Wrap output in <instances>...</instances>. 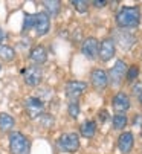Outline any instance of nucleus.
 I'll list each match as a JSON object with an SVG mask.
<instances>
[{"mask_svg":"<svg viewBox=\"0 0 142 154\" xmlns=\"http://www.w3.org/2000/svg\"><path fill=\"white\" fill-rule=\"evenodd\" d=\"M142 12L139 6H121L115 15V23L118 29L133 31L140 25Z\"/></svg>","mask_w":142,"mask_h":154,"instance_id":"nucleus-1","label":"nucleus"},{"mask_svg":"<svg viewBox=\"0 0 142 154\" xmlns=\"http://www.w3.org/2000/svg\"><path fill=\"white\" fill-rule=\"evenodd\" d=\"M9 151L11 154H29L31 151V140L26 134L20 131H11L8 136Z\"/></svg>","mask_w":142,"mask_h":154,"instance_id":"nucleus-2","label":"nucleus"},{"mask_svg":"<svg viewBox=\"0 0 142 154\" xmlns=\"http://www.w3.org/2000/svg\"><path fill=\"white\" fill-rule=\"evenodd\" d=\"M80 134L75 133V131H69V133H63L58 139H57V146L60 151L67 152V154H72L77 152L80 149Z\"/></svg>","mask_w":142,"mask_h":154,"instance_id":"nucleus-3","label":"nucleus"},{"mask_svg":"<svg viewBox=\"0 0 142 154\" xmlns=\"http://www.w3.org/2000/svg\"><path fill=\"white\" fill-rule=\"evenodd\" d=\"M127 69H128V66H127V63H125L124 60H116L115 64L110 67V70L107 72V76H109V85L119 87V85L125 81Z\"/></svg>","mask_w":142,"mask_h":154,"instance_id":"nucleus-4","label":"nucleus"},{"mask_svg":"<svg viewBox=\"0 0 142 154\" xmlns=\"http://www.w3.org/2000/svg\"><path fill=\"white\" fill-rule=\"evenodd\" d=\"M23 75V82L31 89L38 87L43 81V69L41 66H35V64H29L28 67H25V70H21Z\"/></svg>","mask_w":142,"mask_h":154,"instance_id":"nucleus-5","label":"nucleus"},{"mask_svg":"<svg viewBox=\"0 0 142 154\" xmlns=\"http://www.w3.org/2000/svg\"><path fill=\"white\" fill-rule=\"evenodd\" d=\"M112 38H113V41H115V45L119 48L121 51H124V52L130 51V49L136 45V35H134L131 31L116 29Z\"/></svg>","mask_w":142,"mask_h":154,"instance_id":"nucleus-6","label":"nucleus"},{"mask_svg":"<svg viewBox=\"0 0 142 154\" xmlns=\"http://www.w3.org/2000/svg\"><path fill=\"white\" fill-rule=\"evenodd\" d=\"M87 82L86 81H78V79H72V81H67L64 85V93L66 98L69 101H80V98L86 93L87 90Z\"/></svg>","mask_w":142,"mask_h":154,"instance_id":"nucleus-7","label":"nucleus"},{"mask_svg":"<svg viewBox=\"0 0 142 154\" xmlns=\"http://www.w3.org/2000/svg\"><path fill=\"white\" fill-rule=\"evenodd\" d=\"M23 107H25V112L31 119H38L44 113V102L37 96L26 98L25 102H23Z\"/></svg>","mask_w":142,"mask_h":154,"instance_id":"nucleus-8","label":"nucleus"},{"mask_svg":"<svg viewBox=\"0 0 142 154\" xmlns=\"http://www.w3.org/2000/svg\"><path fill=\"white\" fill-rule=\"evenodd\" d=\"M131 107V99L128 96V93L125 92H118L115 93V96L112 98V108L115 113H122V115H127V112Z\"/></svg>","mask_w":142,"mask_h":154,"instance_id":"nucleus-9","label":"nucleus"},{"mask_svg":"<svg viewBox=\"0 0 142 154\" xmlns=\"http://www.w3.org/2000/svg\"><path fill=\"white\" fill-rule=\"evenodd\" d=\"M98 51H99V40L96 37H87L81 43V54L89 61H95L98 58Z\"/></svg>","mask_w":142,"mask_h":154,"instance_id":"nucleus-10","label":"nucleus"},{"mask_svg":"<svg viewBox=\"0 0 142 154\" xmlns=\"http://www.w3.org/2000/svg\"><path fill=\"white\" fill-rule=\"evenodd\" d=\"M116 54V45L112 37H106L99 41V51H98V58L101 63H109Z\"/></svg>","mask_w":142,"mask_h":154,"instance_id":"nucleus-11","label":"nucleus"},{"mask_svg":"<svg viewBox=\"0 0 142 154\" xmlns=\"http://www.w3.org/2000/svg\"><path fill=\"white\" fill-rule=\"evenodd\" d=\"M90 85L96 92H104L109 87V76L104 69H93L90 72Z\"/></svg>","mask_w":142,"mask_h":154,"instance_id":"nucleus-12","label":"nucleus"},{"mask_svg":"<svg viewBox=\"0 0 142 154\" xmlns=\"http://www.w3.org/2000/svg\"><path fill=\"white\" fill-rule=\"evenodd\" d=\"M35 15V25H34V31L37 37H44L49 34L51 31V17L47 15L44 11H40Z\"/></svg>","mask_w":142,"mask_h":154,"instance_id":"nucleus-13","label":"nucleus"},{"mask_svg":"<svg viewBox=\"0 0 142 154\" xmlns=\"http://www.w3.org/2000/svg\"><path fill=\"white\" fill-rule=\"evenodd\" d=\"M118 149L121 154H128L133 148H134V134L131 131H122V133L118 136Z\"/></svg>","mask_w":142,"mask_h":154,"instance_id":"nucleus-14","label":"nucleus"},{"mask_svg":"<svg viewBox=\"0 0 142 154\" xmlns=\"http://www.w3.org/2000/svg\"><path fill=\"white\" fill-rule=\"evenodd\" d=\"M47 49L43 46V45H37V46H32L31 51H29V60H31V64H35V66H41L47 61Z\"/></svg>","mask_w":142,"mask_h":154,"instance_id":"nucleus-15","label":"nucleus"},{"mask_svg":"<svg viewBox=\"0 0 142 154\" xmlns=\"http://www.w3.org/2000/svg\"><path fill=\"white\" fill-rule=\"evenodd\" d=\"M96 130H98L96 122L92 121V119H87V121H84V122L80 125V134H81L84 139H92L95 134H96Z\"/></svg>","mask_w":142,"mask_h":154,"instance_id":"nucleus-16","label":"nucleus"},{"mask_svg":"<svg viewBox=\"0 0 142 154\" xmlns=\"http://www.w3.org/2000/svg\"><path fill=\"white\" fill-rule=\"evenodd\" d=\"M128 125V118L127 115H122V113H115L112 116V128L115 131H121L125 130V127Z\"/></svg>","mask_w":142,"mask_h":154,"instance_id":"nucleus-17","label":"nucleus"},{"mask_svg":"<svg viewBox=\"0 0 142 154\" xmlns=\"http://www.w3.org/2000/svg\"><path fill=\"white\" fill-rule=\"evenodd\" d=\"M15 57H17V52H15L14 48L0 43V61H3V63H12L15 60Z\"/></svg>","mask_w":142,"mask_h":154,"instance_id":"nucleus-18","label":"nucleus"},{"mask_svg":"<svg viewBox=\"0 0 142 154\" xmlns=\"http://www.w3.org/2000/svg\"><path fill=\"white\" fill-rule=\"evenodd\" d=\"M15 127V119L9 115L2 112L0 113V130L5 131V133H11V130Z\"/></svg>","mask_w":142,"mask_h":154,"instance_id":"nucleus-19","label":"nucleus"},{"mask_svg":"<svg viewBox=\"0 0 142 154\" xmlns=\"http://www.w3.org/2000/svg\"><path fill=\"white\" fill-rule=\"evenodd\" d=\"M43 6H44V12L49 15V17H57L61 11V2L58 0H47V2H43Z\"/></svg>","mask_w":142,"mask_h":154,"instance_id":"nucleus-20","label":"nucleus"},{"mask_svg":"<svg viewBox=\"0 0 142 154\" xmlns=\"http://www.w3.org/2000/svg\"><path fill=\"white\" fill-rule=\"evenodd\" d=\"M139 73H140V70H139V66L137 64H131V66H128V69H127V75H125V82L127 84H134L136 81H137V78H139Z\"/></svg>","mask_w":142,"mask_h":154,"instance_id":"nucleus-21","label":"nucleus"},{"mask_svg":"<svg viewBox=\"0 0 142 154\" xmlns=\"http://www.w3.org/2000/svg\"><path fill=\"white\" fill-rule=\"evenodd\" d=\"M80 112H81L80 102L78 101H69V104H67V115L72 119H77L80 116Z\"/></svg>","mask_w":142,"mask_h":154,"instance_id":"nucleus-22","label":"nucleus"},{"mask_svg":"<svg viewBox=\"0 0 142 154\" xmlns=\"http://www.w3.org/2000/svg\"><path fill=\"white\" fill-rule=\"evenodd\" d=\"M70 5H72V6L75 8V11L80 12V14L87 12L89 8H90V2H87V0H72V2H70Z\"/></svg>","mask_w":142,"mask_h":154,"instance_id":"nucleus-23","label":"nucleus"},{"mask_svg":"<svg viewBox=\"0 0 142 154\" xmlns=\"http://www.w3.org/2000/svg\"><path fill=\"white\" fill-rule=\"evenodd\" d=\"M34 25H35V15L32 14H25V20H23V28L21 31L23 32H28L31 29H34Z\"/></svg>","mask_w":142,"mask_h":154,"instance_id":"nucleus-24","label":"nucleus"},{"mask_svg":"<svg viewBox=\"0 0 142 154\" xmlns=\"http://www.w3.org/2000/svg\"><path fill=\"white\" fill-rule=\"evenodd\" d=\"M38 121H40V124H41L43 128H49V127L54 125V116L49 115V113H43V115L38 118Z\"/></svg>","mask_w":142,"mask_h":154,"instance_id":"nucleus-25","label":"nucleus"},{"mask_svg":"<svg viewBox=\"0 0 142 154\" xmlns=\"http://www.w3.org/2000/svg\"><path fill=\"white\" fill-rule=\"evenodd\" d=\"M131 93H133L136 98L142 93V82H140V81H136L134 84H131Z\"/></svg>","mask_w":142,"mask_h":154,"instance_id":"nucleus-26","label":"nucleus"},{"mask_svg":"<svg viewBox=\"0 0 142 154\" xmlns=\"http://www.w3.org/2000/svg\"><path fill=\"white\" fill-rule=\"evenodd\" d=\"M109 5V2H106V0H95V2H90V6L96 8V9H103Z\"/></svg>","mask_w":142,"mask_h":154,"instance_id":"nucleus-27","label":"nucleus"},{"mask_svg":"<svg viewBox=\"0 0 142 154\" xmlns=\"http://www.w3.org/2000/svg\"><path fill=\"white\" fill-rule=\"evenodd\" d=\"M98 118H99V122L104 124V122L107 121V118H109V113L106 112V110H101V112L98 113Z\"/></svg>","mask_w":142,"mask_h":154,"instance_id":"nucleus-28","label":"nucleus"},{"mask_svg":"<svg viewBox=\"0 0 142 154\" xmlns=\"http://www.w3.org/2000/svg\"><path fill=\"white\" fill-rule=\"evenodd\" d=\"M5 37H6V34H5V31L0 28V43H2L3 40H5Z\"/></svg>","mask_w":142,"mask_h":154,"instance_id":"nucleus-29","label":"nucleus"},{"mask_svg":"<svg viewBox=\"0 0 142 154\" xmlns=\"http://www.w3.org/2000/svg\"><path fill=\"white\" fill-rule=\"evenodd\" d=\"M137 102H139V105H140V108H142V93L137 96Z\"/></svg>","mask_w":142,"mask_h":154,"instance_id":"nucleus-30","label":"nucleus"},{"mask_svg":"<svg viewBox=\"0 0 142 154\" xmlns=\"http://www.w3.org/2000/svg\"><path fill=\"white\" fill-rule=\"evenodd\" d=\"M0 72H2V63H0Z\"/></svg>","mask_w":142,"mask_h":154,"instance_id":"nucleus-31","label":"nucleus"},{"mask_svg":"<svg viewBox=\"0 0 142 154\" xmlns=\"http://www.w3.org/2000/svg\"><path fill=\"white\" fill-rule=\"evenodd\" d=\"M140 136H142V131H140Z\"/></svg>","mask_w":142,"mask_h":154,"instance_id":"nucleus-32","label":"nucleus"}]
</instances>
